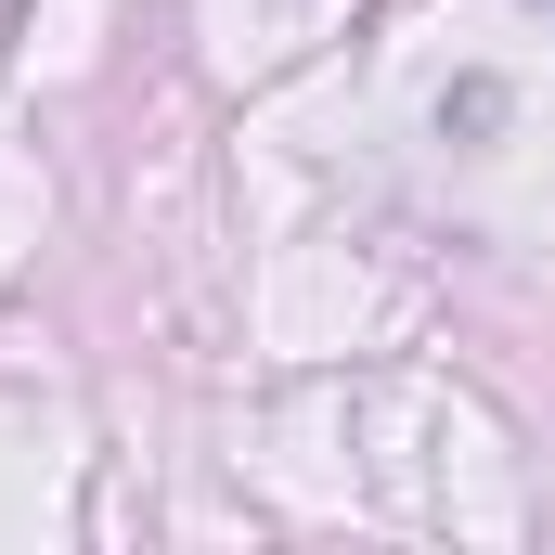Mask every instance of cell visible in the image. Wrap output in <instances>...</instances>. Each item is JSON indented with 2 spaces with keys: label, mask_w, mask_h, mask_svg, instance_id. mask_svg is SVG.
<instances>
[]
</instances>
